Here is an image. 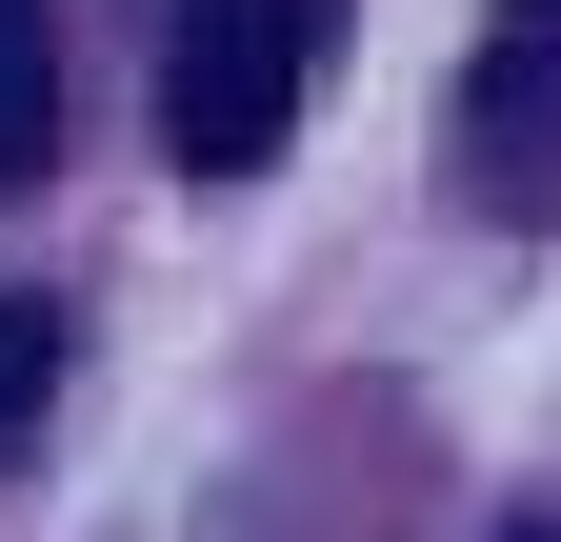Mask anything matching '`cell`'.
<instances>
[{"instance_id":"cell-5","label":"cell","mask_w":561,"mask_h":542,"mask_svg":"<svg viewBox=\"0 0 561 542\" xmlns=\"http://www.w3.org/2000/svg\"><path fill=\"white\" fill-rule=\"evenodd\" d=\"M502 542H561V522H502Z\"/></svg>"},{"instance_id":"cell-4","label":"cell","mask_w":561,"mask_h":542,"mask_svg":"<svg viewBox=\"0 0 561 542\" xmlns=\"http://www.w3.org/2000/svg\"><path fill=\"white\" fill-rule=\"evenodd\" d=\"M60 362H81V342H60V302H0V462L41 442V402H60Z\"/></svg>"},{"instance_id":"cell-2","label":"cell","mask_w":561,"mask_h":542,"mask_svg":"<svg viewBox=\"0 0 561 542\" xmlns=\"http://www.w3.org/2000/svg\"><path fill=\"white\" fill-rule=\"evenodd\" d=\"M461 181L481 201H561V0H502L461 60Z\"/></svg>"},{"instance_id":"cell-3","label":"cell","mask_w":561,"mask_h":542,"mask_svg":"<svg viewBox=\"0 0 561 542\" xmlns=\"http://www.w3.org/2000/svg\"><path fill=\"white\" fill-rule=\"evenodd\" d=\"M41 161H60V21L0 0V181H41Z\"/></svg>"},{"instance_id":"cell-1","label":"cell","mask_w":561,"mask_h":542,"mask_svg":"<svg viewBox=\"0 0 561 542\" xmlns=\"http://www.w3.org/2000/svg\"><path fill=\"white\" fill-rule=\"evenodd\" d=\"M301 81H321V0H181V60H161V142H181L201 181H241V161H280Z\"/></svg>"}]
</instances>
